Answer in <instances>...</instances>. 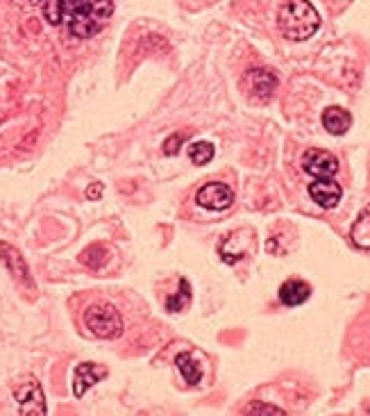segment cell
<instances>
[{"label": "cell", "mask_w": 370, "mask_h": 416, "mask_svg": "<svg viewBox=\"0 0 370 416\" xmlns=\"http://www.w3.org/2000/svg\"><path fill=\"white\" fill-rule=\"evenodd\" d=\"M114 14L112 0H48L43 3V16L51 26L66 21L68 32L78 39L98 34Z\"/></svg>", "instance_id": "1"}, {"label": "cell", "mask_w": 370, "mask_h": 416, "mask_svg": "<svg viewBox=\"0 0 370 416\" xmlns=\"http://www.w3.org/2000/svg\"><path fill=\"white\" fill-rule=\"evenodd\" d=\"M279 32L289 41H307L320 28V14L309 0H289L277 14Z\"/></svg>", "instance_id": "2"}, {"label": "cell", "mask_w": 370, "mask_h": 416, "mask_svg": "<svg viewBox=\"0 0 370 416\" xmlns=\"http://www.w3.org/2000/svg\"><path fill=\"white\" fill-rule=\"evenodd\" d=\"M84 325L101 339H116L123 335V319L118 310L109 303H96L84 312Z\"/></svg>", "instance_id": "3"}, {"label": "cell", "mask_w": 370, "mask_h": 416, "mask_svg": "<svg viewBox=\"0 0 370 416\" xmlns=\"http://www.w3.org/2000/svg\"><path fill=\"white\" fill-rule=\"evenodd\" d=\"M14 398L19 402L21 414L26 416H43L46 410V400H43V391L41 385L34 380V377H28L23 380L16 389H14Z\"/></svg>", "instance_id": "4"}, {"label": "cell", "mask_w": 370, "mask_h": 416, "mask_svg": "<svg viewBox=\"0 0 370 416\" xmlns=\"http://www.w3.org/2000/svg\"><path fill=\"white\" fill-rule=\"evenodd\" d=\"M195 203L205 210L212 212H223L234 203V191L225 185V182H209L198 193H195Z\"/></svg>", "instance_id": "5"}, {"label": "cell", "mask_w": 370, "mask_h": 416, "mask_svg": "<svg viewBox=\"0 0 370 416\" xmlns=\"http://www.w3.org/2000/svg\"><path fill=\"white\" fill-rule=\"evenodd\" d=\"M302 168L314 178H334L339 173V160L327 151L309 148L302 155Z\"/></svg>", "instance_id": "6"}, {"label": "cell", "mask_w": 370, "mask_h": 416, "mask_svg": "<svg viewBox=\"0 0 370 416\" xmlns=\"http://www.w3.org/2000/svg\"><path fill=\"white\" fill-rule=\"evenodd\" d=\"M0 262L5 264V268L11 273V278H14L19 285L28 287L30 291L36 289L26 260H23V255L14 246H11V243H0Z\"/></svg>", "instance_id": "7"}, {"label": "cell", "mask_w": 370, "mask_h": 416, "mask_svg": "<svg viewBox=\"0 0 370 416\" xmlns=\"http://www.w3.org/2000/svg\"><path fill=\"white\" fill-rule=\"evenodd\" d=\"M309 196L323 210H334L343 196V189L332 178H316V182L309 185Z\"/></svg>", "instance_id": "8"}, {"label": "cell", "mask_w": 370, "mask_h": 416, "mask_svg": "<svg viewBox=\"0 0 370 416\" xmlns=\"http://www.w3.org/2000/svg\"><path fill=\"white\" fill-rule=\"evenodd\" d=\"M245 82H248L250 93L259 101H268L277 89V76L268 69H250L245 73Z\"/></svg>", "instance_id": "9"}, {"label": "cell", "mask_w": 370, "mask_h": 416, "mask_svg": "<svg viewBox=\"0 0 370 416\" xmlns=\"http://www.w3.org/2000/svg\"><path fill=\"white\" fill-rule=\"evenodd\" d=\"M105 375H107L105 366H98L93 362L80 364L76 369V373H73V394H76L78 398H82L86 391H89L96 382H101Z\"/></svg>", "instance_id": "10"}, {"label": "cell", "mask_w": 370, "mask_h": 416, "mask_svg": "<svg viewBox=\"0 0 370 416\" xmlns=\"http://www.w3.org/2000/svg\"><path fill=\"white\" fill-rule=\"evenodd\" d=\"M312 296V287L304 283V280H287L284 285L279 287V300L287 305V308H298V305L307 303Z\"/></svg>", "instance_id": "11"}, {"label": "cell", "mask_w": 370, "mask_h": 416, "mask_svg": "<svg viewBox=\"0 0 370 416\" xmlns=\"http://www.w3.org/2000/svg\"><path fill=\"white\" fill-rule=\"evenodd\" d=\"M323 126L329 134H334V137H341V134H345L350 130L352 126V114L348 112V109L343 107H327L323 112Z\"/></svg>", "instance_id": "12"}, {"label": "cell", "mask_w": 370, "mask_h": 416, "mask_svg": "<svg viewBox=\"0 0 370 416\" xmlns=\"http://www.w3.org/2000/svg\"><path fill=\"white\" fill-rule=\"evenodd\" d=\"M352 243L361 250H370V205H366L350 230Z\"/></svg>", "instance_id": "13"}, {"label": "cell", "mask_w": 370, "mask_h": 416, "mask_svg": "<svg viewBox=\"0 0 370 416\" xmlns=\"http://www.w3.org/2000/svg\"><path fill=\"white\" fill-rule=\"evenodd\" d=\"M175 366L180 369V373L184 375V380H187L189 385H198L202 380V369L200 364L195 362L189 352H180L175 357Z\"/></svg>", "instance_id": "14"}, {"label": "cell", "mask_w": 370, "mask_h": 416, "mask_svg": "<svg viewBox=\"0 0 370 416\" xmlns=\"http://www.w3.org/2000/svg\"><path fill=\"white\" fill-rule=\"evenodd\" d=\"M80 262L84 266L93 268V271H98V268H103V264L107 262V248L101 246V243H93V246H89L80 255Z\"/></svg>", "instance_id": "15"}, {"label": "cell", "mask_w": 370, "mask_h": 416, "mask_svg": "<svg viewBox=\"0 0 370 416\" xmlns=\"http://www.w3.org/2000/svg\"><path fill=\"white\" fill-rule=\"evenodd\" d=\"M189 300H191V287H189L187 280L182 278L180 280V291L168 296V300H166V310L168 312H182L189 305Z\"/></svg>", "instance_id": "16"}, {"label": "cell", "mask_w": 370, "mask_h": 416, "mask_svg": "<svg viewBox=\"0 0 370 416\" xmlns=\"http://www.w3.org/2000/svg\"><path fill=\"white\" fill-rule=\"evenodd\" d=\"M214 146L209 143V141H198V143H193L191 148H189V157H191V162L195 166H205L214 160Z\"/></svg>", "instance_id": "17"}, {"label": "cell", "mask_w": 370, "mask_h": 416, "mask_svg": "<svg viewBox=\"0 0 370 416\" xmlns=\"http://www.w3.org/2000/svg\"><path fill=\"white\" fill-rule=\"evenodd\" d=\"M245 412H248V414H284V410L273 407V405H259V402H255V405H250Z\"/></svg>", "instance_id": "18"}, {"label": "cell", "mask_w": 370, "mask_h": 416, "mask_svg": "<svg viewBox=\"0 0 370 416\" xmlns=\"http://www.w3.org/2000/svg\"><path fill=\"white\" fill-rule=\"evenodd\" d=\"M184 141V134H175V137H170L166 143H164V153L166 155H175L180 151V143Z\"/></svg>", "instance_id": "19"}, {"label": "cell", "mask_w": 370, "mask_h": 416, "mask_svg": "<svg viewBox=\"0 0 370 416\" xmlns=\"http://www.w3.org/2000/svg\"><path fill=\"white\" fill-rule=\"evenodd\" d=\"M101 193H103V185H91L89 189H86V196H89V201L101 198Z\"/></svg>", "instance_id": "20"}, {"label": "cell", "mask_w": 370, "mask_h": 416, "mask_svg": "<svg viewBox=\"0 0 370 416\" xmlns=\"http://www.w3.org/2000/svg\"><path fill=\"white\" fill-rule=\"evenodd\" d=\"M21 3H28V5H39L41 0H21Z\"/></svg>", "instance_id": "21"}]
</instances>
